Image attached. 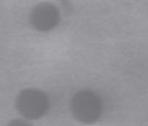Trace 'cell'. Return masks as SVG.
<instances>
[{
	"label": "cell",
	"mask_w": 148,
	"mask_h": 126,
	"mask_svg": "<svg viewBox=\"0 0 148 126\" xmlns=\"http://www.w3.org/2000/svg\"><path fill=\"white\" fill-rule=\"evenodd\" d=\"M18 111L27 119H38L49 110V99L45 93L35 89L22 91L16 100Z\"/></svg>",
	"instance_id": "2"
},
{
	"label": "cell",
	"mask_w": 148,
	"mask_h": 126,
	"mask_svg": "<svg viewBox=\"0 0 148 126\" xmlns=\"http://www.w3.org/2000/svg\"><path fill=\"white\" fill-rule=\"evenodd\" d=\"M70 109L76 119L82 123H95L102 114L103 103L99 96L92 90H80L71 98Z\"/></svg>",
	"instance_id": "1"
},
{
	"label": "cell",
	"mask_w": 148,
	"mask_h": 126,
	"mask_svg": "<svg viewBox=\"0 0 148 126\" xmlns=\"http://www.w3.org/2000/svg\"><path fill=\"white\" fill-rule=\"evenodd\" d=\"M7 126H32V125L28 124L27 122L23 120V119H14L12 122H9Z\"/></svg>",
	"instance_id": "4"
},
{
	"label": "cell",
	"mask_w": 148,
	"mask_h": 126,
	"mask_svg": "<svg viewBox=\"0 0 148 126\" xmlns=\"http://www.w3.org/2000/svg\"><path fill=\"white\" fill-rule=\"evenodd\" d=\"M60 14L56 6L51 3H41L31 13V23L38 31H50L58 25Z\"/></svg>",
	"instance_id": "3"
}]
</instances>
